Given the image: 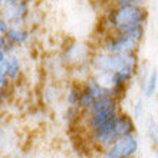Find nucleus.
<instances>
[{
  "label": "nucleus",
  "instance_id": "1",
  "mask_svg": "<svg viewBox=\"0 0 158 158\" xmlns=\"http://www.w3.org/2000/svg\"><path fill=\"white\" fill-rule=\"evenodd\" d=\"M85 112H88L86 125L89 128V131H92L94 128H96L98 125H101L106 119L112 118L114 115H117L118 99H115L111 94L105 95L102 98H99V99H96L94 102V105L88 111H85Z\"/></svg>",
  "mask_w": 158,
  "mask_h": 158
},
{
  "label": "nucleus",
  "instance_id": "2",
  "mask_svg": "<svg viewBox=\"0 0 158 158\" xmlns=\"http://www.w3.org/2000/svg\"><path fill=\"white\" fill-rule=\"evenodd\" d=\"M139 150V141L135 134L118 138L112 145L104 151V158H132Z\"/></svg>",
  "mask_w": 158,
  "mask_h": 158
},
{
  "label": "nucleus",
  "instance_id": "3",
  "mask_svg": "<svg viewBox=\"0 0 158 158\" xmlns=\"http://www.w3.org/2000/svg\"><path fill=\"white\" fill-rule=\"evenodd\" d=\"M117 115H114L112 118L106 119L105 122H102L101 125H98L96 128H94L91 131V139L95 144H98L99 147H102L104 151L106 148H109L118 139L117 132H115V119H117Z\"/></svg>",
  "mask_w": 158,
  "mask_h": 158
},
{
  "label": "nucleus",
  "instance_id": "4",
  "mask_svg": "<svg viewBox=\"0 0 158 158\" xmlns=\"http://www.w3.org/2000/svg\"><path fill=\"white\" fill-rule=\"evenodd\" d=\"M115 132H117L118 138L128 137L135 134V122L134 118L127 115V114H118L117 119H115Z\"/></svg>",
  "mask_w": 158,
  "mask_h": 158
},
{
  "label": "nucleus",
  "instance_id": "5",
  "mask_svg": "<svg viewBox=\"0 0 158 158\" xmlns=\"http://www.w3.org/2000/svg\"><path fill=\"white\" fill-rule=\"evenodd\" d=\"M157 86H158V73L157 71H152L150 73L148 78H145L144 81V95L145 98H152L157 92Z\"/></svg>",
  "mask_w": 158,
  "mask_h": 158
},
{
  "label": "nucleus",
  "instance_id": "6",
  "mask_svg": "<svg viewBox=\"0 0 158 158\" xmlns=\"http://www.w3.org/2000/svg\"><path fill=\"white\" fill-rule=\"evenodd\" d=\"M147 135H148L151 144L158 155V122L154 118H150L147 122Z\"/></svg>",
  "mask_w": 158,
  "mask_h": 158
},
{
  "label": "nucleus",
  "instance_id": "7",
  "mask_svg": "<svg viewBox=\"0 0 158 158\" xmlns=\"http://www.w3.org/2000/svg\"><path fill=\"white\" fill-rule=\"evenodd\" d=\"M95 101H96L95 96L92 95L91 92H89L86 88L83 86L82 94H81V98H79V104H78L79 108H81L83 112H85V111H88V109H89L92 105H94V102H95Z\"/></svg>",
  "mask_w": 158,
  "mask_h": 158
},
{
  "label": "nucleus",
  "instance_id": "8",
  "mask_svg": "<svg viewBox=\"0 0 158 158\" xmlns=\"http://www.w3.org/2000/svg\"><path fill=\"white\" fill-rule=\"evenodd\" d=\"M19 71H20V63H19V59L12 58L10 60H6V69H4V73L7 75L9 79H15L19 75Z\"/></svg>",
  "mask_w": 158,
  "mask_h": 158
},
{
  "label": "nucleus",
  "instance_id": "9",
  "mask_svg": "<svg viewBox=\"0 0 158 158\" xmlns=\"http://www.w3.org/2000/svg\"><path fill=\"white\" fill-rule=\"evenodd\" d=\"M81 94H82V89H81L79 86L71 88V91L68 92V95H66L68 105H69V106H78L79 98H81Z\"/></svg>",
  "mask_w": 158,
  "mask_h": 158
},
{
  "label": "nucleus",
  "instance_id": "10",
  "mask_svg": "<svg viewBox=\"0 0 158 158\" xmlns=\"http://www.w3.org/2000/svg\"><path fill=\"white\" fill-rule=\"evenodd\" d=\"M7 38L13 42H17V43H23L29 39V33L26 32H20L17 29H9L7 30Z\"/></svg>",
  "mask_w": 158,
  "mask_h": 158
},
{
  "label": "nucleus",
  "instance_id": "11",
  "mask_svg": "<svg viewBox=\"0 0 158 158\" xmlns=\"http://www.w3.org/2000/svg\"><path fill=\"white\" fill-rule=\"evenodd\" d=\"M144 114H145V105L142 101H137L135 105L132 106V118L134 121L135 119H141L144 117Z\"/></svg>",
  "mask_w": 158,
  "mask_h": 158
},
{
  "label": "nucleus",
  "instance_id": "12",
  "mask_svg": "<svg viewBox=\"0 0 158 158\" xmlns=\"http://www.w3.org/2000/svg\"><path fill=\"white\" fill-rule=\"evenodd\" d=\"M82 112L83 111L79 108V106H69V108L66 109V112H65V119L66 121H75L82 115Z\"/></svg>",
  "mask_w": 158,
  "mask_h": 158
},
{
  "label": "nucleus",
  "instance_id": "13",
  "mask_svg": "<svg viewBox=\"0 0 158 158\" xmlns=\"http://www.w3.org/2000/svg\"><path fill=\"white\" fill-rule=\"evenodd\" d=\"M45 98L48 102H55L59 98V91L55 86H49L45 91Z\"/></svg>",
  "mask_w": 158,
  "mask_h": 158
},
{
  "label": "nucleus",
  "instance_id": "14",
  "mask_svg": "<svg viewBox=\"0 0 158 158\" xmlns=\"http://www.w3.org/2000/svg\"><path fill=\"white\" fill-rule=\"evenodd\" d=\"M7 75L4 73V72L0 71V89H3V88L7 86Z\"/></svg>",
  "mask_w": 158,
  "mask_h": 158
},
{
  "label": "nucleus",
  "instance_id": "15",
  "mask_svg": "<svg viewBox=\"0 0 158 158\" xmlns=\"http://www.w3.org/2000/svg\"><path fill=\"white\" fill-rule=\"evenodd\" d=\"M7 23H6V20H3V19H0V35H3V33H7Z\"/></svg>",
  "mask_w": 158,
  "mask_h": 158
},
{
  "label": "nucleus",
  "instance_id": "16",
  "mask_svg": "<svg viewBox=\"0 0 158 158\" xmlns=\"http://www.w3.org/2000/svg\"><path fill=\"white\" fill-rule=\"evenodd\" d=\"M4 46H6V40H4V38L0 35V49H2V48H4Z\"/></svg>",
  "mask_w": 158,
  "mask_h": 158
},
{
  "label": "nucleus",
  "instance_id": "17",
  "mask_svg": "<svg viewBox=\"0 0 158 158\" xmlns=\"http://www.w3.org/2000/svg\"><path fill=\"white\" fill-rule=\"evenodd\" d=\"M4 60H6V59H4V52H3L2 49H0V65H2V63H3Z\"/></svg>",
  "mask_w": 158,
  "mask_h": 158
},
{
  "label": "nucleus",
  "instance_id": "18",
  "mask_svg": "<svg viewBox=\"0 0 158 158\" xmlns=\"http://www.w3.org/2000/svg\"><path fill=\"white\" fill-rule=\"evenodd\" d=\"M4 99V94H3V91L0 89V104H2V101Z\"/></svg>",
  "mask_w": 158,
  "mask_h": 158
},
{
  "label": "nucleus",
  "instance_id": "19",
  "mask_svg": "<svg viewBox=\"0 0 158 158\" xmlns=\"http://www.w3.org/2000/svg\"><path fill=\"white\" fill-rule=\"evenodd\" d=\"M2 4H3V0H0V7H2Z\"/></svg>",
  "mask_w": 158,
  "mask_h": 158
},
{
  "label": "nucleus",
  "instance_id": "20",
  "mask_svg": "<svg viewBox=\"0 0 158 158\" xmlns=\"http://www.w3.org/2000/svg\"><path fill=\"white\" fill-rule=\"evenodd\" d=\"M0 139H2V131H0Z\"/></svg>",
  "mask_w": 158,
  "mask_h": 158
}]
</instances>
